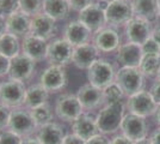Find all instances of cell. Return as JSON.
I'll list each match as a JSON object with an SVG mask.
<instances>
[{
    "label": "cell",
    "mask_w": 160,
    "mask_h": 144,
    "mask_svg": "<svg viewBox=\"0 0 160 144\" xmlns=\"http://www.w3.org/2000/svg\"><path fill=\"white\" fill-rule=\"evenodd\" d=\"M126 109L127 107L123 101L104 104L102 108H99L96 115V123L99 133L107 136L116 133L121 129V124L126 114Z\"/></svg>",
    "instance_id": "cell-1"
},
{
    "label": "cell",
    "mask_w": 160,
    "mask_h": 144,
    "mask_svg": "<svg viewBox=\"0 0 160 144\" xmlns=\"http://www.w3.org/2000/svg\"><path fill=\"white\" fill-rule=\"evenodd\" d=\"M55 117L63 123L72 124L74 120L85 112L77 94L72 93H62L56 97L54 104Z\"/></svg>",
    "instance_id": "cell-2"
},
{
    "label": "cell",
    "mask_w": 160,
    "mask_h": 144,
    "mask_svg": "<svg viewBox=\"0 0 160 144\" xmlns=\"http://www.w3.org/2000/svg\"><path fill=\"white\" fill-rule=\"evenodd\" d=\"M115 82L121 87L124 95L129 97V96L143 90L145 76L140 71L139 67L121 66L120 69H117Z\"/></svg>",
    "instance_id": "cell-3"
},
{
    "label": "cell",
    "mask_w": 160,
    "mask_h": 144,
    "mask_svg": "<svg viewBox=\"0 0 160 144\" xmlns=\"http://www.w3.org/2000/svg\"><path fill=\"white\" fill-rule=\"evenodd\" d=\"M27 88L24 82L7 77L6 81L0 82V102L11 109L23 107Z\"/></svg>",
    "instance_id": "cell-4"
},
{
    "label": "cell",
    "mask_w": 160,
    "mask_h": 144,
    "mask_svg": "<svg viewBox=\"0 0 160 144\" xmlns=\"http://www.w3.org/2000/svg\"><path fill=\"white\" fill-rule=\"evenodd\" d=\"M116 72H117V69L113 62L99 58L87 70V81L94 87L104 89L109 84L115 82Z\"/></svg>",
    "instance_id": "cell-5"
},
{
    "label": "cell",
    "mask_w": 160,
    "mask_h": 144,
    "mask_svg": "<svg viewBox=\"0 0 160 144\" xmlns=\"http://www.w3.org/2000/svg\"><path fill=\"white\" fill-rule=\"evenodd\" d=\"M38 83L49 94H56L65 90L68 85V73L65 66L48 65L41 72Z\"/></svg>",
    "instance_id": "cell-6"
},
{
    "label": "cell",
    "mask_w": 160,
    "mask_h": 144,
    "mask_svg": "<svg viewBox=\"0 0 160 144\" xmlns=\"http://www.w3.org/2000/svg\"><path fill=\"white\" fill-rule=\"evenodd\" d=\"M37 129L38 127L33 121L30 109H27L25 107L12 109L7 130L12 131L22 138H24L36 135Z\"/></svg>",
    "instance_id": "cell-7"
},
{
    "label": "cell",
    "mask_w": 160,
    "mask_h": 144,
    "mask_svg": "<svg viewBox=\"0 0 160 144\" xmlns=\"http://www.w3.org/2000/svg\"><path fill=\"white\" fill-rule=\"evenodd\" d=\"M107 25L118 28L126 25L132 18L135 17L132 0H115L108 4L105 8Z\"/></svg>",
    "instance_id": "cell-8"
},
{
    "label": "cell",
    "mask_w": 160,
    "mask_h": 144,
    "mask_svg": "<svg viewBox=\"0 0 160 144\" xmlns=\"http://www.w3.org/2000/svg\"><path fill=\"white\" fill-rule=\"evenodd\" d=\"M74 47L63 37H55L48 42L46 61L48 65L65 66L72 62Z\"/></svg>",
    "instance_id": "cell-9"
},
{
    "label": "cell",
    "mask_w": 160,
    "mask_h": 144,
    "mask_svg": "<svg viewBox=\"0 0 160 144\" xmlns=\"http://www.w3.org/2000/svg\"><path fill=\"white\" fill-rule=\"evenodd\" d=\"M126 107L129 113L147 118L155 114L158 109V103L154 101L149 91L142 90L128 97Z\"/></svg>",
    "instance_id": "cell-10"
},
{
    "label": "cell",
    "mask_w": 160,
    "mask_h": 144,
    "mask_svg": "<svg viewBox=\"0 0 160 144\" xmlns=\"http://www.w3.org/2000/svg\"><path fill=\"white\" fill-rule=\"evenodd\" d=\"M108 5L102 3H93L88 5L86 8L81 10L78 14V21L85 24L92 34L99 31L100 29L107 27V17H105V8Z\"/></svg>",
    "instance_id": "cell-11"
},
{
    "label": "cell",
    "mask_w": 160,
    "mask_h": 144,
    "mask_svg": "<svg viewBox=\"0 0 160 144\" xmlns=\"http://www.w3.org/2000/svg\"><path fill=\"white\" fill-rule=\"evenodd\" d=\"M122 133L133 142H138L140 139L147 138L148 136V125L146 118L136 115L133 113H126L122 124H121Z\"/></svg>",
    "instance_id": "cell-12"
},
{
    "label": "cell",
    "mask_w": 160,
    "mask_h": 144,
    "mask_svg": "<svg viewBox=\"0 0 160 144\" xmlns=\"http://www.w3.org/2000/svg\"><path fill=\"white\" fill-rule=\"evenodd\" d=\"M30 34L43 39L44 41H52L58 35V22L49 17L48 14L41 13L31 17Z\"/></svg>",
    "instance_id": "cell-13"
},
{
    "label": "cell",
    "mask_w": 160,
    "mask_h": 144,
    "mask_svg": "<svg viewBox=\"0 0 160 144\" xmlns=\"http://www.w3.org/2000/svg\"><path fill=\"white\" fill-rule=\"evenodd\" d=\"M152 23L139 17H134L124 25V34L127 42L142 45L152 36Z\"/></svg>",
    "instance_id": "cell-14"
},
{
    "label": "cell",
    "mask_w": 160,
    "mask_h": 144,
    "mask_svg": "<svg viewBox=\"0 0 160 144\" xmlns=\"http://www.w3.org/2000/svg\"><path fill=\"white\" fill-rule=\"evenodd\" d=\"M36 64L32 59H30L25 54H19L13 58L10 64V71H8V78H12L19 82H28L32 78L36 71Z\"/></svg>",
    "instance_id": "cell-15"
},
{
    "label": "cell",
    "mask_w": 160,
    "mask_h": 144,
    "mask_svg": "<svg viewBox=\"0 0 160 144\" xmlns=\"http://www.w3.org/2000/svg\"><path fill=\"white\" fill-rule=\"evenodd\" d=\"M92 43L100 51V53H111L116 52L121 45V35L116 28L104 27L99 31L94 33Z\"/></svg>",
    "instance_id": "cell-16"
},
{
    "label": "cell",
    "mask_w": 160,
    "mask_h": 144,
    "mask_svg": "<svg viewBox=\"0 0 160 144\" xmlns=\"http://www.w3.org/2000/svg\"><path fill=\"white\" fill-rule=\"evenodd\" d=\"M99 58L100 51L92 42H88V43H84L74 47L72 64L77 69L87 71Z\"/></svg>",
    "instance_id": "cell-17"
},
{
    "label": "cell",
    "mask_w": 160,
    "mask_h": 144,
    "mask_svg": "<svg viewBox=\"0 0 160 144\" xmlns=\"http://www.w3.org/2000/svg\"><path fill=\"white\" fill-rule=\"evenodd\" d=\"M62 37L68 41L73 47L92 42L93 34L88 28L78 19L69 21L63 29Z\"/></svg>",
    "instance_id": "cell-18"
},
{
    "label": "cell",
    "mask_w": 160,
    "mask_h": 144,
    "mask_svg": "<svg viewBox=\"0 0 160 144\" xmlns=\"http://www.w3.org/2000/svg\"><path fill=\"white\" fill-rule=\"evenodd\" d=\"M77 96L85 112L99 109L104 106L103 89L94 87L91 83L81 85L77 91Z\"/></svg>",
    "instance_id": "cell-19"
},
{
    "label": "cell",
    "mask_w": 160,
    "mask_h": 144,
    "mask_svg": "<svg viewBox=\"0 0 160 144\" xmlns=\"http://www.w3.org/2000/svg\"><path fill=\"white\" fill-rule=\"evenodd\" d=\"M48 42L43 39L29 34L22 39V53L32 59L33 61H46Z\"/></svg>",
    "instance_id": "cell-20"
},
{
    "label": "cell",
    "mask_w": 160,
    "mask_h": 144,
    "mask_svg": "<svg viewBox=\"0 0 160 144\" xmlns=\"http://www.w3.org/2000/svg\"><path fill=\"white\" fill-rule=\"evenodd\" d=\"M142 58H143V52L141 46L133 42L122 43L116 51V60L122 66L139 67Z\"/></svg>",
    "instance_id": "cell-21"
},
{
    "label": "cell",
    "mask_w": 160,
    "mask_h": 144,
    "mask_svg": "<svg viewBox=\"0 0 160 144\" xmlns=\"http://www.w3.org/2000/svg\"><path fill=\"white\" fill-rule=\"evenodd\" d=\"M71 130L72 133L84 141H87L99 133L96 123V117H93L90 112H84L77 120H74L71 124Z\"/></svg>",
    "instance_id": "cell-22"
},
{
    "label": "cell",
    "mask_w": 160,
    "mask_h": 144,
    "mask_svg": "<svg viewBox=\"0 0 160 144\" xmlns=\"http://www.w3.org/2000/svg\"><path fill=\"white\" fill-rule=\"evenodd\" d=\"M135 17L142 18L149 23H157L160 19L159 0H132Z\"/></svg>",
    "instance_id": "cell-23"
},
{
    "label": "cell",
    "mask_w": 160,
    "mask_h": 144,
    "mask_svg": "<svg viewBox=\"0 0 160 144\" xmlns=\"http://www.w3.org/2000/svg\"><path fill=\"white\" fill-rule=\"evenodd\" d=\"M66 136L63 127L55 120L37 129L36 137L41 144H62Z\"/></svg>",
    "instance_id": "cell-24"
},
{
    "label": "cell",
    "mask_w": 160,
    "mask_h": 144,
    "mask_svg": "<svg viewBox=\"0 0 160 144\" xmlns=\"http://www.w3.org/2000/svg\"><path fill=\"white\" fill-rule=\"evenodd\" d=\"M6 29L7 33L16 35L19 39H23L30 34L31 17L23 13L22 11H18L6 18Z\"/></svg>",
    "instance_id": "cell-25"
},
{
    "label": "cell",
    "mask_w": 160,
    "mask_h": 144,
    "mask_svg": "<svg viewBox=\"0 0 160 144\" xmlns=\"http://www.w3.org/2000/svg\"><path fill=\"white\" fill-rule=\"evenodd\" d=\"M49 95L50 94L41 85L40 83L31 84L27 88V94H25L23 107H25L27 109L30 110L36 108V107H40L44 103H48Z\"/></svg>",
    "instance_id": "cell-26"
},
{
    "label": "cell",
    "mask_w": 160,
    "mask_h": 144,
    "mask_svg": "<svg viewBox=\"0 0 160 144\" xmlns=\"http://www.w3.org/2000/svg\"><path fill=\"white\" fill-rule=\"evenodd\" d=\"M71 7L68 0H44L43 1V13L48 14L56 22L65 21L71 13Z\"/></svg>",
    "instance_id": "cell-27"
},
{
    "label": "cell",
    "mask_w": 160,
    "mask_h": 144,
    "mask_svg": "<svg viewBox=\"0 0 160 144\" xmlns=\"http://www.w3.org/2000/svg\"><path fill=\"white\" fill-rule=\"evenodd\" d=\"M0 54L10 60L22 54V39L10 33L0 36Z\"/></svg>",
    "instance_id": "cell-28"
},
{
    "label": "cell",
    "mask_w": 160,
    "mask_h": 144,
    "mask_svg": "<svg viewBox=\"0 0 160 144\" xmlns=\"http://www.w3.org/2000/svg\"><path fill=\"white\" fill-rule=\"evenodd\" d=\"M30 113H31V117H32L35 124L37 125V127H41L46 124L52 123V121H54V118H55L54 108L50 106L49 102L33 108L30 110Z\"/></svg>",
    "instance_id": "cell-29"
},
{
    "label": "cell",
    "mask_w": 160,
    "mask_h": 144,
    "mask_svg": "<svg viewBox=\"0 0 160 144\" xmlns=\"http://www.w3.org/2000/svg\"><path fill=\"white\" fill-rule=\"evenodd\" d=\"M139 69L145 77H157L160 69V55L143 54Z\"/></svg>",
    "instance_id": "cell-30"
},
{
    "label": "cell",
    "mask_w": 160,
    "mask_h": 144,
    "mask_svg": "<svg viewBox=\"0 0 160 144\" xmlns=\"http://www.w3.org/2000/svg\"><path fill=\"white\" fill-rule=\"evenodd\" d=\"M124 93L121 89V87L116 82H112L103 89V97H104V104L109 103L121 102L124 97Z\"/></svg>",
    "instance_id": "cell-31"
},
{
    "label": "cell",
    "mask_w": 160,
    "mask_h": 144,
    "mask_svg": "<svg viewBox=\"0 0 160 144\" xmlns=\"http://www.w3.org/2000/svg\"><path fill=\"white\" fill-rule=\"evenodd\" d=\"M44 0H19V11L33 17L43 11Z\"/></svg>",
    "instance_id": "cell-32"
},
{
    "label": "cell",
    "mask_w": 160,
    "mask_h": 144,
    "mask_svg": "<svg viewBox=\"0 0 160 144\" xmlns=\"http://www.w3.org/2000/svg\"><path fill=\"white\" fill-rule=\"evenodd\" d=\"M19 11V0H0V16L10 17Z\"/></svg>",
    "instance_id": "cell-33"
},
{
    "label": "cell",
    "mask_w": 160,
    "mask_h": 144,
    "mask_svg": "<svg viewBox=\"0 0 160 144\" xmlns=\"http://www.w3.org/2000/svg\"><path fill=\"white\" fill-rule=\"evenodd\" d=\"M142 52L146 55H160V43L154 40L151 36L145 43L141 45Z\"/></svg>",
    "instance_id": "cell-34"
},
{
    "label": "cell",
    "mask_w": 160,
    "mask_h": 144,
    "mask_svg": "<svg viewBox=\"0 0 160 144\" xmlns=\"http://www.w3.org/2000/svg\"><path fill=\"white\" fill-rule=\"evenodd\" d=\"M23 138L10 130L0 132V144H20Z\"/></svg>",
    "instance_id": "cell-35"
},
{
    "label": "cell",
    "mask_w": 160,
    "mask_h": 144,
    "mask_svg": "<svg viewBox=\"0 0 160 144\" xmlns=\"http://www.w3.org/2000/svg\"><path fill=\"white\" fill-rule=\"evenodd\" d=\"M11 112H12L11 108H8L5 104H2L0 102V132L7 130L10 117H11Z\"/></svg>",
    "instance_id": "cell-36"
},
{
    "label": "cell",
    "mask_w": 160,
    "mask_h": 144,
    "mask_svg": "<svg viewBox=\"0 0 160 144\" xmlns=\"http://www.w3.org/2000/svg\"><path fill=\"white\" fill-rule=\"evenodd\" d=\"M93 3L94 0H68V4H69L71 10L74 11V12H78V13H79L81 10L86 8L88 5H91Z\"/></svg>",
    "instance_id": "cell-37"
},
{
    "label": "cell",
    "mask_w": 160,
    "mask_h": 144,
    "mask_svg": "<svg viewBox=\"0 0 160 144\" xmlns=\"http://www.w3.org/2000/svg\"><path fill=\"white\" fill-rule=\"evenodd\" d=\"M10 64L11 60L5 58L4 55L0 54V78H4L8 76V71H10Z\"/></svg>",
    "instance_id": "cell-38"
},
{
    "label": "cell",
    "mask_w": 160,
    "mask_h": 144,
    "mask_svg": "<svg viewBox=\"0 0 160 144\" xmlns=\"http://www.w3.org/2000/svg\"><path fill=\"white\" fill-rule=\"evenodd\" d=\"M85 144H110V139L108 138L107 135L98 133V135H96L94 137L85 141Z\"/></svg>",
    "instance_id": "cell-39"
},
{
    "label": "cell",
    "mask_w": 160,
    "mask_h": 144,
    "mask_svg": "<svg viewBox=\"0 0 160 144\" xmlns=\"http://www.w3.org/2000/svg\"><path fill=\"white\" fill-rule=\"evenodd\" d=\"M149 93L152 97L154 99V101L160 104V79H155L154 83L152 84L151 89H149Z\"/></svg>",
    "instance_id": "cell-40"
},
{
    "label": "cell",
    "mask_w": 160,
    "mask_h": 144,
    "mask_svg": "<svg viewBox=\"0 0 160 144\" xmlns=\"http://www.w3.org/2000/svg\"><path fill=\"white\" fill-rule=\"evenodd\" d=\"M62 144H85V141L71 132V133H66Z\"/></svg>",
    "instance_id": "cell-41"
},
{
    "label": "cell",
    "mask_w": 160,
    "mask_h": 144,
    "mask_svg": "<svg viewBox=\"0 0 160 144\" xmlns=\"http://www.w3.org/2000/svg\"><path fill=\"white\" fill-rule=\"evenodd\" d=\"M110 144H134L133 141H130L128 137H126L123 133L116 135L110 139Z\"/></svg>",
    "instance_id": "cell-42"
},
{
    "label": "cell",
    "mask_w": 160,
    "mask_h": 144,
    "mask_svg": "<svg viewBox=\"0 0 160 144\" xmlns=\"http://www.w3.org/2000/svg\"><path fill=\"white\" fill-rule=\"evenodd\" d=\"M149 139H151L152 144H160V126L151 133Z\"/></svg>",
    "instance_id": "cell-43"
},
{
    "label": "cell",
    "mask_w": 160,
    "mask_h": 144,
    "mask_svg": "<svg viewBox=\"0 0 160 144\" xmlns=\"http://www.w3.org/2000/svg\"><path fill=\"white\" fill-rule=\"evenodd\" d=\"M20 144H41L40 141L37 139L36 135L33 136H29V137H24L22 139V143Z\"/></svg>",
    "instance_id": "cell-44"
},
{
    "label": "cell",
    "mask_w": 160,
    "mask_h": 144,
    "mask_svg": "<svg viewBox=\"0 0 160 144\" xmlns=\"http://www.w3.org/2000/svg\"><path fill=\"white\" fill-rule=\"evenodd\" d=\"M7 33V29H6V18L0 16V36Z\"/></svg>",
    "instance_id": "cell-45"
},
{
    "label": "cell",
    "mask_w": 160,
    "mask_h": 144,
    "mask_svg": "<svg viewBox=\"0 0 160 144\" xmlns=\"http://www.w3.org/2000/svg\"><path fill=\"white\" fill-rule=\"evenodd\" d=\"M152 37L158 43H160V25H157L155 28H153V30H152Z\"/></svg>",
    "instance_id": "cell-46"
},
{
    "label": "cell",
    "mask_w": 160,
    "mask_h": 144,
    "mask_svg": "<svg viewBox=\"0 0 160 144\" xmlns=\"http://www.w3.org/2000/svg\"><path fill=\"white\" fill-rule=\"evenodd\" d=\"M154 117H155V121H157L158 125L160 126V104H158V109H157V112H155Z\"/></svg>",
    "instance_id": "cell-47"
},
{
    "label": "cell",
    "mask_w": 160,
    "mask_h": 144,
    "mask_svg": "<svg viewBox=\"0 0 160 144\" xmlns=\"http://www.w3.org/2000/svg\"><path fill=\"white\" fill-rule=\"evenodd\" d=\"M134 144H152V142L149 138H143V139H140L138 142H134Z\"/></svg>",
    "instance_id": "cell-48"
},
{
    "label": "cell",
    "mask_w": 160,
    "mask_h": 144,
    "mask_svg": "<svg viewBox=\"0 0 160 144\" xmlns=\"http://www.w3.org/2000/svg\"><path fill=\"white\" fill-rule=\"evenodd\" d=\"M112 1H115V0H99V3H102V4H105V5L110 4V3H112Z\"/></svg>",
    "instance_id": "cell-49"
},
{
    "label": "cell",
    "mask_w": 160,
    "mask_h": 144,
    "mask_svg": "<svg viewBox=\"0 0 160 144\" xmlns=\"http://www.w3.org/2000/svg\"><path fill=\"white\" fill-rule=\"evenodd\" d=\"M155 79H160V69H159V72H158L157 77H155Z\"/></svg>",
    "instance_id": "cell-50"
},
{
    "label": "cell",
    "mask_w": 160,
    "mask_h": 144,
    "mask_svg": "<svg viewBox=\"0 0 160 144\" xmlns=\"http://www.w3.org/2000/svg\"><path fill=\"white\" fill-rule=\"evenodd\" d=\"M159 7H160V0H159Z\"/></svg>",
    "instance_id": "cell-51"
}]
</instances>
